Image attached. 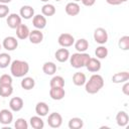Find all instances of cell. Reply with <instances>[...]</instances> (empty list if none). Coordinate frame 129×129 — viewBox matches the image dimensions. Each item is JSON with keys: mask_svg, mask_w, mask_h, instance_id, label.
<instances>
[{"mask_svg": "<svg viewBox=\"0 0 129 129\" xmlns=\"http://www.w3.org/2000/svg\"><path fill=\"white\" fill-rule=\"evenodd\" d=\"M93 37H94V40L99 43V44H105L107 41H108V32L105 28L103 27H98L95 29L94 31V34H93Z\"/></svg>", "mask_w": 129, "mask_h": 129, "instance_id": "277c9868", "label": "cell"}, {"mask_svg": "<svg viewBox=\"0 0 129 129\" xmlns=\"http://www.w3.org/2000/svg\"><path fill=\"white\" fill-rule=\"evenodd\" d=\"M56 1H62V0H56Z\"/></svg>", "mask_w": 129, "mask_h": 129, "instance_id": "ee69618b", "label": "cell"}, {"mask_svg": "<svg viewBox=\"0 0 129 129\" xmlns=\"http://www.w3.org/2000/svg\"><path fill=\"white\" fill-rule=\"evenodd\" d=\"M14 127L16 129H27L28 123L24 118H18V119H16V121L14 123Z\"/></svg>", "mask_w": 129, "mask_h": 129, "instance_id": "836d02e7", "label": "cell"}, {"mask_svg": "<svg viewBox=\"0 0 129 129\" xmlns=\"http://www.w3.org/2000/svg\"><path fill=\"white\" fill-rule=\"evenodd\" d=\"M40 1H41V2H48L49 0H40Z\"/></svg>", "mask_w": 129, "mask_h": 129, "instance_id": "60d3db41", "label": "cell"}, {"mask_svg": "<svg viewBox=\"0 0 129 129\" xmlns=\"http://www.w3.org/2000/svg\"><path fill=\"white\" fill-rule=\"evenodd\" d=\"M81 1H82L83 5H85V6H87V7L93 6V5L95 4V2H96V0H81Z\"/></svg>", "mask_w": 129, "mask_h": 129, "instance_id": "f35d334b", "label": "cell"}, {"mask_svg": "<svg viewBox=\"0 0 129 129\" xmlns=\"http://www.w3.org/2000/svg\"><path fill=\"white\" fill-rule=\"evenodd\" d=\"M129 80V73L128 72H119L113 75L112 77V82L114 84H121L125 83Z\"/></svg>", "mask_w": 129, "mask_h": 129, "instance_id": "ffe728a7", "label": "cell"}, {"mask_svg": "<svg viewBox=\"0 0 129 129\" xmlns=\"http://www.w3.org/2000/svg\"><path fill=\"white\" fill-rule=\"evenodd\" d=\"M1 47H2V44H1V43H0V49H1Z\"/></svg>", "mask_w": 129, "mask_h": 129, "instance_id": "7bdbcfd3", "label": "cell"}, {"mask_svg": "<svg viewBox=\"0 0 129 129\" xmlns=\"http://www.w3.org/2000/svg\"><path fill=\"white\" fill-rule=\"evenodd\" d=\"M20 86L22 89L26 90V91H29V90H32L35 86V81L33 78L31 77H23L21 83H20Z\"/></svg>", "mask_w": 129, "mask_h": 129, "instance_id": "d4e9b609", "label": "cell"}, {"mask_svg": "<svg viewBox=\"0 0 129 129\" xmlns=\"http://www.w3.org/2000/svg\"><path fill=\"white\" fill-rule=\"evenodd\" d=\"M29 72V64L25 60L15 59L10 63V73L15 78H23Z\"/></svg>", "mask_w": 129, "mask_h": 129, "instance_id": "7a4b0ae2", "label": "cell"}, {"mask_svg": "<svg viewBox=\"0 0 129 129\" xmlns=\"http://www.w3.org/2000/svg\"><path fill=\"white\" fill-rule=\"evenodd\" d=\"M13 121V114L8 109L0 110V123L3 125H9Z\"/></svg>", "mask_w": 129, "mask_h": 129, "instance_id": "8fae6325", "label": "cell"}, {"mask_svg": "<svg viewBox=\"0 0 129 129\" xmlns=\"http://www.w3.org/2000/svg\"><path fill=\"white\" fill-rule=\"evenodd\" d=\"M86 68L91 73H97L101 70V61L97 57H90L86 63Z\"/></svg>", "mask_w": 129, "mask_h": 129, "instance_id": "9c48e42d", "label": "cell"}, {"mask_svg": "<svg viewBox=\"0 0 129 129\" xmlns=\"http://www.w3.org/2000/svg\"><path fill=\"white\" fill-rule=\"evenodd\" d=\"M49 112V107L45 102H38L35 106V113L40 116V117H44L48 114Z\"/></svg>", "mask_w": 129, "mask_h": 129, "instance_id": "44dd1931", "label": "cell"}, {"mask_svg": "<svg viewBox=\"0 0 129 129\" xmlns=\"http://www.w3.org/2000/svg\"><path fill=\"white\" fill-rule=\"evenodd\" d=\"M122 92H123V94L126 95V96L129 95V83H128V81L124 83V85H123V87H122Z\"/></svg>", "mask_w": 129, "mask_h": 129, "instance_id": "74e56055", "label": "cell"}, {"mask_svg": "<svg viewBox=\"0 0 129 129\" xmlns=\"http://www.w3.org/2000/svg\"><path fill=\"white\" fill-rule=\"evenodd\" d=\"M91 55L87 52H76L70 55V63L75 69H81L86 67V63L88 62Z\"/></svg>", "mask_w": 129, "mask_h": 129, "instance_id": "3957f363", "label": "cell"}, {"mask_svg": "<svg viewBox=\"0 0 129 129\" xmlns=\"http://www.w3.org/2000/svg\"><path fill=\"white\" fill-rule=\"evenodd\" d=\"M64 10H66V13L68 15H70V16H77L80 13L81 8H80V5L77 2L73 1V2H70V3H68L66 5Z\"/></svg>", "mask_w": 129, "mask_h": 129, "instance_id": "9a60e30c", "label": "cell"}, {"mask_svg": "<svg viewBox=\"0 0 129 129\" xmlns=\"http://www.w3.org/2000/svg\"><path fill=\"white\" fill-rule=\"evenodd\" d=\"M24 106V102L20 97H13L9 101V108L13 112H18L20 111Z\"/></svg>", "mask_w": 129, "mask_h": 129, "instance_id": "4fadbf2b", "label": "cell"}, {"mask_svg": "<svg viewBox=\"0 0 129 129\" xmlns=\"http://www.w3.org/2000/svg\"><path fill=\"white\" fill-rule=\"evenodd\" d=\"M9 14V8L7 4H1L0 3V18H4L8 16Z\"/></svg>", "mask_w": 129, "mask_h": 129, "instance_id": "d590c367", "label": "cell"}, {"mask_svg": "<svg viewBox=\"0 0 129 129\" xmlns=\"http://www.w3.org/2000/svg\"><path fill=\"white\" fill-rule=\"evenodd\" d=\"M32 24L36 29H43L46 26V18L42 14H36L32 17Z\"/></svg>", "mask_w": 129, "mask_h": 129, "instance_id": "5bb4252c", "label": "cell"}, {"mask_svg": "<svg viewBox=\"0 0 129 129\" xmlns=\"http://www.w3.org/2000/svg\"><path fill=\"white\" fill-rule=\"evenodd\" d=\"M11 63V56L7 52H0V69H5Z\"/></svg>", "mask_w": 129, "mask_h": 129, "instance_id": "f1b7e54d", "label": "cell"}, {"mask_svg": "<svg viewBox=\"0 0 129 129\" xmlns=\"http://www.w3.org/2000/svg\"><path fill=\"white\" fill-rule=\"evenodd\" d=\"M118 46L122 50H128L129 49V36L124 35V36L120 37V39L118 41Z\"/></svg>", "mask_w": 129, "mask_h": 129, "instance_id": "d6a6232c", "label": "cell"}, {"mask_svg": "<svg viewBox=\"0 0 129 129\" xmlns=\"http://www.w3.org/2000/svg\"><path fill=\"white\" fill-rule=\"evenodd\" d=\"M129 122V116L125 111H119L116 115V123L120 127H125L127 126Z\"/></svg>", "mask_w": 129, "mask_h": 129, "instance_id": "d6986e66", "label": "cell"}, {"mask_svg": "<svg viewBox=\"0 0 129 129\" xmlns=\"http://www.w3.org/2000/svg\"><path fill=\"white\" fill-rule=\"evenodd\" d=\"M28 39L33 44H38L43 40V33L40 31V29H33L29 32Z\"/></svg>", "mask_w": 129, "mask_h": 129, "instance_id": "7c38bea8", "label": "cell"}, {"mask_svg": "<svg viewBox=\"0 0 129 129\" xmlns=\"http://www.w3.org/2000/svg\"><path fill=\"white\" fill-rule=\"evenodd\" d=\"M2 46L6 50H8V51H12V50H14V49L17 48V46H18V40L14 36H6L3 39Z\"/></svg>", "mask_w": 129, "mask_h": 129, "instance_id": "52a82bcc", "label": "cell"}, {"mask_svg": "<svg viewBox=\"0 0 129 129\" xmlns=\"http://www.w3.org/2000/svg\"><path fill=\"white\" fill-rule=\"evenodd\" d=\"M13 93L12 85H0V96L3 98L11 96Z\"/></svg>", "mask_w": 129, "mask_h": 129, "instance_id": "1f68e13d", "label": "cell"}, {"mask_svg": "<svg viewBox=\"0 0 129 129\" xmlns=\"http://www.w3.org/2000/svg\"><path fill=\"white\" fill-rule=\"evenodd\" d=\"M95 55L97 56L98 59H104L108 56V48L104 46L103 44H100L95 50Z\"/></svg>", "mask_w": 129, "mask_h": 129, "instance_id": "4dcf8cb0", "label": "cell"}, {"mask_svg": "<svg viewBox=\"0 0 129 129\" xmlns=\"http://www.w3.org/2000/svg\"><path fill=\"white\" fill-rule=\"evenodd\" d=\"M29 32H30V30H29L28 26L25 24L21 23L18 27H16V36H17V38H19L21 40L28 38Z\"/></svg>", "mask_w": 129, "mask_h": 129, "instance_id": "ac0fdd59", "label": "cell"}, {"mask_svg": "<svg viewBox=\"0 0 129 129\" xmlns=\"http://www.w3.org/2000/svg\"><path fill=\"white\" fill-rule=\"evenodd\" d=\"M68 126L70 129H81L84 126V121H83V119H81L79 117H74V118L70 119Z\"/></svg>", "mask_w": 129, "mask_h": 129, "instance_id": "4316f807", "label": "cell"}, {"mask_svg": "<svg viewBox=\"0 0 129 129\" xmlns=\"http://www.w3.org/2000/svg\"><path fill=\"white\" fill-rule=\"evenodd\" d=\"M12 0H0V3L1 4H8V3H10Z\"/></svg>", "mask_w": 129, "mask_h": 129, "instance_id": "ab89813d", "label": "cell"}, {"mask_svg": "<svg viewBox=\"0 0 129 129\" xmlns=\"http://www.w3.org/2000/svg\"><path fill=\"white\" fill-rule=\"evenodd\" d=\"M64 95H66V91L61 87L50 88V90H49V96L52 100H55V101L62 100L64 98Z\"/></svg>", "mask_w": 129, "mask_h": 129, "instance_id": "30bf717a", "label": "cell"}, {"mask_svg": "<svg viewBox=\"0 0 129 129\" xmlns=\"http://www.w3.org/2000/svg\"><path fill=\"white\" fill-rule=\"evenodd\" d=\"M87 82V77L84 73H81V72H78V73H75L73 75V83L74 85L78 86V87H81V86H84Z\"/></svg>", "mask_w": 129, "mask_h": 129, "instance_id": "7402d4cb", "label": "cell"}, {"mask_svg": "<svg viewBox=\"0 0 129 129\" xmlns=\"http://www.w3.org/2000/svg\"><path fill=\"white\" fill-rule=\"evenodd\" d=\"M106 1L110 5H120L122 3H125L127 0H106Z\"/></svg>", "mask_w": 129, "mask_h": 129, "instance_id": "8d00e7d4", "label": "cell"}, {"mask_svg": "<svg viewBox=\"0 0 129 129\" xmlns=\"http://www.w3.org/2000/svg\"><path fill=\"white\" fill-rule=\"evenodd\" d=\"M54 57L57 61L59 62H64L70 58V51L69 49H67L66 47L62 48H58L55 52H54Z\"/></svg>", "mask_w": 129, "mask_h": 129, "instance_id": "2e32d148", "label": "cell"}, {"mask_svg": "<svg viewBox=\"0 0 129 129\" xmlns=\"http://www.w3.org/2000/svg\"><path fill=\"white\" fill-rule=\"evenodd\" d=\"M29 124L33 129H42L44 127V122L40 116H32L29 119Z\"/></svg>", "mask_w": 129, "mask_h": 129, "instance_id": "484cf974", "label": "cell"}, {"mask_svg": "<svg viewBox=\"0 0 129 129\" xmlns=\"http://www.w3.org/2000/svg\"><path fill=\"white\" fill-rule=\"evenodd\" d=\"M47 124L51 128H59L62 124V117L59 113L53 112L48 115L47 118Z\"/></svg>", "mask_w": 129, "mask_h": 129, "instance_id": "5b68a950", "label": "cell"}, {"mask_svg": "<svg viewBox=\"0 0 129 129\" xmlns=\"http://www.w3.org/2000/svg\"><path fill=\"white\" fill-rule=\"evenodd\" d=\"M56 64L52 61H45L42 66V72L47 76H52L56 73Z\"/></svg>", "mask_w": 129, "mask_h": 129, "instance_id": "603a6c76", "label": "cell"}, {"mask_svg": "<svg viewBox=\"0 0 129 129\" xmlns=\"http://www.w3.org/2000/svg\"><path fill=\"white\" fill-rule=\"evenodd\" d=\"M75 2H79V1H81V0H74Z\"/></svg>", "mask_w": 129, "mask_h": 129, "instance_id": "b9f144b4", "label": "cell"}, {"mask_svg": "<svg viewBox=\"0 0 129 129\" xmlns=\"http://www.w3.org/2000/svg\"><path fill=\"white\" fill-rule=\"evenodd\" d=\"M104 87V79L99 74H94L85 84V90L89 94H96Z\"/></svg>", "mask_w": 129, "mask_h": 129, "instance_id": "6da1fadb", "label": "cell"}, {"mask_svg": "<svg viewBox=\"0 0 129 129\" xmlns=\"http://www.w3.org/2000/svg\"><path fill=\"white\" fill-rule=\"evenodd\" d=\"M49 86L50 88H55V87H64V79L61 76H53L51 80L49 81Z\"/></svg>", "mask_w": 129, "mask_h": 129, "instance_id": "83f0119b", "label": "cell"}, {"mask_svg": "<svg viewBox=\"0 0 129 129\" xmlns=\"http://www.w3.org/2000/svg\"><path fill=\"white\" fill-rule=\"evenodd\" d=\"M57 42L61 47H70L75 43V38L70 33H61L57 38Z\"/></svg>", "mask_w": 129, "mask_h": 129, "instance_id": "8992f818", "label": "cell"}, {"mask_svg": "<svg viewBox=\"0 0 129 129\" xmlns=\"http://www.w3.org/2000/svg\"><path fill=\"white\" fill-rule=\"evenodd\" d=\"M19 15L23 19H31L34 16V9L29 5H24L19 10Z\"/></svg>", "mask_w": 129, "mask_h": 129, "instance_id": "e0dca14e", "label": "cell"}, {"mask_svg": "<svg viewBox=\"0 0 129 129\" xmlns=\"http://www.w3.org/2000/svg\"><path fill=\"white\" fill-rule=\"evenodd\" d=\"M12 77L8 74H3L0 77V85H12Z\"/></svg>", "mask_w": 129, "mask_h": 129, "instance_id": "e575fe53", "label": "cell"}, {"mask_svg": "<svg viewBox=\"0 0 129 129\" xmlns=\"http://www.w3.org/2000/svg\"><path fill=\"white\" fill-rule=\"evenodd\" d=\"M55 7L49 3H46L41 7V13L44 16H52L55 14Z\"/></svg>", "mask_w": 129, "mask_h": 129, "instance_id": "f546056e", "label": "cell"}, {"mask_svg": "<svg viewBox=\"0 0 129 129\" xmlns=\"http://www.w3.org/2000/svg\"><path fill=\"white\" fill-rule=\"evenodd\" d=\"M75 48L77 49L78 52H86V50L89 48V42L85 38H80L74 43Z\"/></svg>", "mask_w": 129, "mask_h": 129, "instance_id": "cb8c5ba5", "label": "cell"}, {"mask_svg": "<svg viewBox=\"0 0 129 129\" xmlns=\"http://www.w3.org/2000/svg\"><path fill=\"white\" fill-rule=\"evenodd\" d=\"M6 22L10 28L16 29V27H18L21 24V16L17 13H10L7 16Z\"/></svg>", "mask_w": 129, "mask_h": 129, "instance_id": "ba28073f", "label": "cell"}]
</instances>
